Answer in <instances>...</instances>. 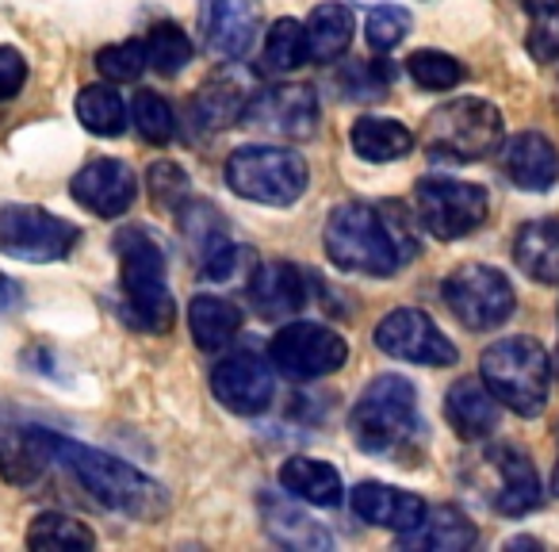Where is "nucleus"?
<instances>
[{
	"label": "nucleus",
	"mask_w": 559,
	"mask_h": 552,
	"mask_svg": "<svg viewBox=\"0 0 559 552\" xmlns=\"http://www.w3.org/2000/svg\"><path fill=\"white\" fill-rule=\"evenodd\" d=\"M513 261L540 284H559V219L525 223L513 238Z\"/></svg>",
	"instance_id": "obj_24"
},
{
	"label": "nucleus",
	"mask_w": 559,
	"mask_h": 552,
	"mask_svg": "<svg viewBox=\"0 0 559 552\" xmlns=\"http://www.w3.org/2000/svg\"><path fill=\"white\" fill-rule=\"evenodd\" d=\"M27 544L32 549H96V533L85 529L70 514H35L32 529H27Z\"/></svg>",
	"instance_id": "obj_32"
},
{
	"label": "nucleus",
	"mask_w": 559,
	"mask_h": 552,
	"mask_svg": "<svg viewBox=\"0 0 559 552\" xmlns=\"http://www.w3.org/2000/svg\"><path fill=\"white\" fill-rule=\"evenodd\" d=\"M50 460V430L20 422L16 411L0 407V475L12 483H32Z\"/></svg>",
	"instance_id": "obj_18"
},
{
	"label": "nucleus",
	"mask_w": 559,
	"mask_h": 552,
	"mask_svg": "<svg viewBox=\"0 0 559 552\" xmlns=\"http://www.w3.org/2000/svg\"><path fill=\"white\" fill-rule=\"evenodd\" d=\"M50 457L70 468L81 480V488H85L96 503H104L116 514L150 521V518H157V514H165V506H169L162 483L142 475L139 468H131L127 460L111 457V453H100V449H93V445L50 434Z\"/></svg>",
	"instance_id": "obj_2"
},
{
	"label": "nucleus",
	"mask_w": 559,
	"mask_h": 552,
	"mask_svg": "<svg viewBox=\"0 0 559 552\" xmlns=\"http://www.w3.org/2000/svg\"><path fill=\"white\" fill-rule=\"evenodd\" d=\"M551 483H556V495H559V465H556V475H551Z\"/></svg>",
	"instance_id": "obj_45"
},
{
	"label": "nucleus",
	"mask_w": 559,
	"mask_h": 552,
	"mask_svg": "<svg viewBox=\"0 0 559 552\" xmlns=\"http://www.w3.org/2000/svg\"><path fill=\"white\" fill-rule=\"evenodd\" d=\"M131 116H134V131H139L146 142H154V146H165V142L173 139V131H177V119H173L169 101L157 96V93L134 96Z\"/></svg>",
	"instance_id": "obj_38"
},
{
	"label": "nucleus",
	"mask_w": 559,
	"mask_h": 552,
	"mask_svg": "<svg viewBox=\"0 0 559 552\" xmlns=\"http://www.w3.org/2000/svg\"><path fill=\"white\" fill-rule=\"evenodd\" d=\"M502 142V111L487 101H449L426 119V146L437 162H479Z\"/></svg>",
	"instance_id": "obj_7"
},
{
	"label": "nucleus",
	"mask_w": 559,
	"mask_h": 552,
	"mask_svg": "<svg viewBox=\"0 0 559 552\" xmlns=\"http://www.w3.org/2000/svg\"><path fill=\"white\" fill-rule=\"evenodd\" d=\"M146 58L162 78H177L192 62V39L177 24H157L146 39Z\"/></svg>",
	"instance_id": "obj_34"
},
{
	"label": "nucleus",
	"mask_w": 559,
	"mask_h": 552,
	"mask_svg": "<svg viewBox=\"0 0 559 552\" xmlns=\"http://www.w3.org/2000/svg\"><path fill=\"white\" fill-rule=\"evenodd\" d=\"M391 81H395V66H388L383 58L376 62H349L337 73V85L349 101H380L388 96Z\"/></svg>",
	"instance_id": "obj_36"
},
{
	"label": "nucleus",
	"mask_w": 559,
	"mask_h": 552,
	"mask_svg": "<svg viewBox=\"0 0 559 552\" xmlns=\"http://www.w3.org/2000/svg\"><path fill=\"white\" fill-rule=\"evenodd\" d=\"M200 24L211 55L246 58L261 32V0H203Z\"/></svg>",
	"instance_id": "obj_16"
},
{
	"label": "nucleus",
	"mask_w": 559,
	"mask_h": 552,
	"mask_svg": "<svg viewBox=\"0 0 559 552\" xmlns=\"http://www.w3.org/2000/svg\"><path fill=\"white\" fill-rule=\"evenodd\" d=\"M307 162L304 154L284 146H238L226 162V185L241 200L269 203V208H288L307 192Z\"/></svg>",
	"instance_id": "obj_6"
},
{
	"label": "nucleus",
	"mask_w": 559,
	"mask_h": 552,
	"mask_svg": "<svg viewBox=\"0 0 559 552\" xmlns=\"http://www.w3.org/2000/svg\"><path fill=\"white\" fill-rule=\"evenodd\" d=\"M376 345L395 361H414V365H456V345L441 334L433 319L426 312L414 307H399L388 319L376 327Z\"/></svg>",
	"instance_id": "obj_13"
},
{
	"label": "nucleus",
	"mask_w": 559,
	"mask_h": 552,
	"mask_svg": "<svg viewBox=\"0 0 559 552\" xmlns=\"http://www.w3.org/2000/svg\"><path fill=\"white\" fill-rule=\"evenodd\" d=\"M78 242V226L32 203H0V254L16 261H58Z\"/></svg>",
	"instance_id": "obj_10"
},
{
	"label": "nucleus",
	"mask_w": 559,
	"mask_h": 552,
	"mask_svg": "<svg viewBox=\"0 0 559 552\" xmlns=\"http://www.w3.org/2000/svg\"><path fill=\"white\" fill-rule=\"evenodd\" d=\"M241 124L249 131L272 134V139H307L319 124V96L307 85L264 89L253 101H246Z\"/></svg>",
	"instance_id": "obj_12"
},
{
	"label": "nucleus",
	"mask_w": 559,
	"mask_h": 552,
	"mask_svg": "<svg viewBox=\"0 0 559 552\" xmlns=\"http://www.w3.org/2000/svg\"><path fill=\"white\" fill-rule=\"evenodd\" d=\"M528 12V55L536 62H559V0H525Z\"/></svg>",
	"instance_id": "obj_33"
},
{
	"label": "nucleus",
	"mask_w": 559,
	"mask_h": 552,
	"mask_svg": "<svg viewBox=\"0 0 559 552\" xmlns=\"http://www.w3.org/2000/svg\"><path fill=\"white\" fill-rule=\"evenodd\" d=\"M150 58H146V43L127 39V43H111V47L96 50V70L104 73L108 81H139L146 73Z\"/></svg>",
	"instance_id": "obj_39"
},
{
	"label": "nucleus",
	"mask_w": 559,
	"mask_h": 552,
	"mask_svg": "<svg viewBox=\"0 0 559 552\" xmlns=\"http://www.w3.org/2000/svg\"><path fill=\"white\" fill-rule=\"evenodd\" d=\"M24 81H27L24 55L12 47H0V101H12L24 89Z\"/></svg>",
	"instance_id": "obj_42"
},
{
	"label": "nucleus",
	"mask_w": 559,
	"mask_h": 552,
	"mask_svg": "<svg viewBox=\"0 0 559 552\" xmlns=\"http://www.w3.org/2000/svg\"><path fill=\"white\" fill-rule=\"evenodd\" d=\"M399 544L421 552H464L475 544V526L456 506H437V510H426L418 526L406 529Z\"/></svg>",
	"instance_id": "obj_23"
},
{
	"label": "nucleus",
	"mask_w": 559,
	"mask_h": 552,
	"mask_svg": "<svg viewBox=\"0 0 559 552\" xmlns=\"http://www.w3.org/2000/svg\"><path fill=\"white\" fill-rule=\"evenodd\" d=\"M280 488L311 506H337L345 495L342 472L334 465H326V460L311 457H292L288 465L280 468Z\"/></svg>",
	"instance_id": "obj_25"
},
{
	"label": "nucleus",
	"mask_w": 559,
	"mask_h": 552,
	"mask_svg": "<svg viewBox=\"0 0 559 552\" xmlns=\"http://www.w3.org/2000/svg\"><path fill=\"white\" fill-rule=\"evenodd\" d=\"M322 242L337 269L360 272V277H391L399 272V265L414 257L406 219L383 215L372 203H342L330 211Z\"/></svg>",
	"instance_id": "obj_1"
},
{
	"label": "nucleus",
	"mask_w": 559,
	"mask_h": 552,
	"mask_svg": "<svg viewBox=\"0 0 559 552\" xmlns=\"http://www.w3.org/2000/svg\"><path fill=\"white\" fill-rule=\"evenodd\" d=\"M20 296H24V292H20V284H12L9 277H4V272H0V315H4V312H12V307L20 304Z\"/></svg>",
	"instance_id": "obj_43"
},
{
	"label": "nucleus",
	"mask_w": 559,
	"mask_h": 552,
	"mask_svg": "<svg viewBox=\"0 0 559 552\" xmlns=\"http://www.w3.org/2000/svg\"><path fill=\"white\" fill-rule=\"evenodd\" d=\"M353 43V12L337 0L319 4L307 20V58L311 62H337Z\"/></svg>",
	"instance_id": "obj_28"
},
{
	"label": "nucleus",
	"mask_w": 559,
	"mask_h": 552,
	"mask_svg": "<svg viewBox=\"0 0 559 552\" xmlns=\"http://www.w3.org/2000/svg\"><path fill=\"white\" fill-rule=\"evenodd\" d=\"M269 357L288 380H322L349 361V345L322 322H292L272 338Z\"/></svg>",
	"instance_id": "obj_11"
},
{
	"label": "nucleus",
	"mask_w": 559,
	"mask_h": 552,
	"mask_svg": "<svg viewBox=\"0 0 559 552\" xmlns=\"http://www.w3.org/2000/svg\"><path fill=\"white\" fill-rule=\"evenodd\" d=\"M119 265H123V300H127V319L139 330H154L165 334L177 319V304L165 284V254L162 242L146 231V226H127L116 238Z\"/></svg>",
	"instance_id": "obj_3"
},
{
	"label": "nucleus",
	"mask_w": 559,
	"mask_h": 552,
	"mask_svg": "<svg viewBox=\"0 0 559 552\" xmlns=\"http://www.w3.org/2000/svg\"><path fill=\"white\" fill-rule=\"evenodd\" d=\"M78 119L93 134L116 139V134H123V127H127L123 96H119L111 85H88V89H81V96H78Z\"/></svg>",
	"instance_id": "obj_31"
},
{
	"label": "nucleus",
	"mask_w": 559,
	"mask_h": 552,
	"mask_svg": "<svg viewBox=\"0 0 559 552\" xmlns=\"http://www.w3.org/2000/svg\"><path fill=\"white\" fill-rule=\"evenodd\" d=\"M502 169L506 177L518 188H528V192H544L559 180V154L544 134L536 131H521L506 142L502 150Z\"/></svg>",
	"instance_id": "obj_21"
},
{
	"label": "nucleus",
	"mask_w": 559,
	"mask_h": 552,
	"mask_svg": "<svg viewBox=\"0 0 559 552\" xmlns=\"http://www.w3.org/2000/svg\"><path fill=\"white\" fill-rule=\"evenodd\" d=\"M353 442L365 453H403L411 437L418 434V399H414V384L403 376H376L365 391H360L357 407L349 414Z\"/></svg>",
	"instance_id": "obj_5"
},
{
	"label": "nucleus",
	"mask_w": 559,
	"mask_h": 552,
	"mask_svg": "<svg viewBox=\"0 0 559 552\" xmlns=\"http://www.w3.org/2000/svg\"><path fill=\"white\" fill-rule=\"evenodd\" d=\"M490 468L498 472V491H495V510L521 518V514L540 506V475H536L533 460L513 445H495L490 449Z\"/></svg>",
	"instance_id": "obj_19"
},
{
	"label": "nucleus",
	"mask_w": 559,
	"mask_h": 552,
	"mask_svg": "<svg viewBox=\"0 0 559 552\" xmlns=\"http://www.w3.org/2000/svg\"><path fill=\"white\" fill-rule=\"evenodd\" d=\"M307 62V27L299 20H276L264 35L261 73H292Z\"/></svg>",
	"instance_id": "obj_30"
},
{
	"label": "nucleus",
	"mask_w": 559,
	"mask_h": 552,
	"mask_svg": "<svg viewBox=\"0 0 559 552\" xmlns=\"http://www.w3.org/2000/svg\"><path fill=\"white\" fill-rule=\"evenodd\" d=\"M441 292H444V304L452 307V315H456L467 330L502 327L513 315V307H518V296H513L510 281H506L498 269L479 265V261H467V265H460V269H452Z\"/></svg>",
	"instance_id": "obj_8"
},
{
	"label": "nucleus",
	"mask_w": 559,
	"mask_h": 552,
	"mask_svg": "<svg viewBox=\"0 0 559 552\" xmlns=\"http://www.w3.org/2000/svg\"><path fill=\"white\" fill-rule=\"evenodd\" d=\"M406 70H411V78L418 81L421 89H433V93L456 89L460 81H464V66L452 55H444V50H414V55L406 58Z\"/></svg>",
	"instance_id": "obj_37"
},
{
	"label": "nucleus",
	"mask_w": 559,
	"mask_h": 552,
	"mask_svg": "<svg viewBox=\"0 0 559 552\" xmlns=\"http://www.w3.org/2000/svg\"><path fill=\"white\" fill-rule=\"evenodd\" d=\"M314 292H319V277L292 261H269L249 272V304L269 322L299 315Z\"/></svg>",
	"instance_id": "obj_14"
},
{
	"label": "nucleus",
	"mask_w": 559,
	"mask_h": 552,
	"mask_svg": "<svg viewBox=\"0 0 559 552\" xmlns=\"http://www.w3.org/2000/svg\"><path fill=\"white\" fill-rule=\"evenodd\" d=\"M479 376L498 403L521 419H536L548 403L551 357L533 338H502L483 350Z\"/></svg>",
	"instance_id": "obj_4"
},
{
	"label": "nucleus",
	"mask_w": 559,
	"mask_h": 552,
	"mask_svg": "<svg viewBox=\"0 0 559 552\" xmlns=\"http://www.w3.org/2000/svg\"><path fill=\"white\" fill-rule=\"evenodd\" d=\"M261 518L264 529L288 549H330L334 544L319 521H311L299 506H292L288 498L280 495H261Z\"/></svg>",
	"instance_id": "obj_26"
},
{
	"label": "nucleus",
	"mask_w": 559,
	"mask_h": 552,
	"mask_svg": "<svg viewBox=\"0 0 559 552\" xmlns=\"http://www.w3.org/2000/svg\"><path fill=\"white\" fill-rule=\"evenodd\" d=\"M551 373H556V380H559V353L551 357Z\"/></svg>",
	"instance_id": "obj_44"
},
{
	"label": "nucleus",
	"mask_w": 559,
	"mask_h": 552,
	"mask_svg": "<svg viewBox=\"0 0 559 552\" xmlns=\"http://www.w3.org/2000/svg\"><path fill=\"white\" fill-rule=\"evenodd\" d=\"M444 414L464 442H479L498 426V399L490 396L487 384L456 380L449 388V399H444Z\"/></svg>",
	"instance_id": "obj_22"
},
{
	"label": "nucleus",
	"mask_w": 559,
	"mask_h": 552,
	"mask_svg": "<svg viewBox=\"0 0 559 552\" xmlns=\"http://www.w3.org/2000/svg\"><path fill=\"white\" fill-rule=\"evenodd\" d=\"M414 203H418L421 226L441 242L464 238V234L479 231L490 211L487 188L467 185V180H452V177H421L418 192H414Z\"/></svg>",
	"instance_id": "obj_9"
},
{
	"label": "nucleus",
	"mask_w": 559,
	"mask_h": 552,
	"mask_svg": "<svg viewBox=\"0 0 559 552\" xmlns=\"http://www.w3.org/2000/svg\"><path fill=\"white\" fill-rule=\"evenodd\" d=\"M353 150L365 162H399L414 150V134L399 119L365 116L353 124Z\"/></svg>",
	"instance_id": "obj_29"
},
{
	"label": "nucleus",
	"mask_w": 559,
	"mask_h": 552,
	"mask_svg": "<svg viewBox=\"0 0 559 552\" xmlns=\"http://www.w3.org/2000/svg\"><path fill=\"white\" fill-rule=\"evenodd\" d=\"M272 368L257 353H234L211 373V391L234 414H261L272 403Z\"/></svg>",
	"instance_id": "obj_15"
},
{
	"label": "nucleus",
	"mask_w": 559,
	"mask_h": 552,
	"mask_svg": "<svg viewBox=\"0 0 559 552\" xmlns=\"http://www.w3.org/2000/svg\"><path fill=\"white\" fill-rule=\"evenodd\" d=\"M406 32H411V12L403 9H376L372 16H368L365 24V39L368 47L376 50V55H388V50H395L399 43L406 39Z\"/></svg>",
	"instance_id": "obj_40"
},
{
	"label": "nucleus",
	"mask_w": 559,
	"mask_h": 552,
	"mask_svg": "<svg viewBox=\"0 0 559 552\" xmlns=\"http://www.w3.org/2000/svg\"><path fill=\"white\" fill-rule=\"evenodd\" d=\"M70 192L81 208L96 211L100 219H116L131 208L139 188H134V173L127 162H116V157H96V162H88L85 169L73 177Z\"/></svg>",
	"instance_id": "obj_17"
},
{
	"label": "nucleus",
	"mask_w": 559,
	"mask_h": 552,
	"mask_svg": "<svg viewBox=\"0 0 559 552\" xmlns=\"http://www.w3.org/2000/svg\"><path fill=\"white\" fill-rule=\"evenodd\" d=\"M150 192H154V200L165 203V208H177L188 196V177L173 162H157V165H150Z\"/></svg>",
	"instance_id": "obj_41"
},
{
	"label": "nucleus",
	"mask_w": 559,
	"mask_h": 552,
	"mask_svg": "<svg viewBox=\"0 0 559 552\" xmlns=\"http://www.w3.org/2000/svg\"><path fill=\"white\" fill-rule=\"evenodd\" d=\"M353 510L360 514L365 521H372V526H383V529H395V533H406V529H414L421 518H426V498L411 495V491H399L391 488V483H360V488H353L349 495Z\"/></svg>",
	"instance_id": "obj_20"
},
{
	"label": "nucleus",
	"mask_w": 559,
	"mask_h": 552,
	"mask_svg": "<svg viewBox=\"0 0 559 552\" xmlns=\"http://www.w3.org/2000/svg\"><path fill=\"white\" fill-rule=\"evenodd\" d=\"M241 108H246V96L234 81H211L195 96V119L203 127H230L234 119H241Z\"/></svg>",
	"instance_id": "obj_35"
},
{
	"label": "nucleus",
	"mask_w": 559,
	"mask_h": 552,
	"mask_svg": "<svg viewBox=\"0 0 559 552\" xmlns=\"http://www.w3.org/2000/svg\"><path fill=\"white\" fill-rule=\"evenodd\" d=\"M188 330H192L200 350L215 353L238 338L241 307H234L230 300H223V296H195L192 304H188Z\"/></svg>",
	"instance_id": "obj_27"
}]
</instances>
